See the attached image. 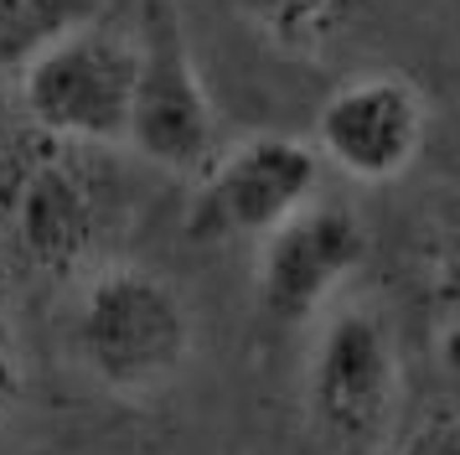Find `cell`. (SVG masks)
<instances>
[{
  "mask_svg": "<svg viewBox=\"0 0 460 455\" xmlns=\"http://www.w3.org/2000/svg\"><path fill=\"white\" fill-rule=\"evenodd\" d=\"M73 342L99 388L150 398L191 362L197 321L166 274L146 264H93L78 290Z\"/></svg>",
  "mask_w": 460,
  "mask_h": 455,
  "instance_id": "obj_1",
  "label": "cell"
},
{
  "mask_svg": "<svg viewBox=\"0 0 460 455\" xmlns=\"http://www.w3.org/2000/svg\"><path fill=\"white\" fill-rule=\"evenodd\" d=\"M140 78V31L93 16L58 37L16 73V94L37 135L67 145H125Z\"/></svg>",
  "mask_w": 460,
  "mask_h": 455,
  "instance_id": "obj_2",
  "label": "cell"
},
{
  "mask_svg": "<svg viewBox=\"0 0 460 455\" xmlns=\"http://www.w3.org/2000/svg\"><path fill=\"white\" fill-rule=\"evenodd\" d=\"M305 409L332 451H383L398 414V347L377 310H326L305 362Z\"/></svg>",
  "mask_w": 460,
  "mask_h": 455,
  "instance_id": "obj_3",
  "label": "cell"
},
{
  "mask_svg": "<svg viewBox=\"0 0 460 455\" xmlns=\"http://www.w3.org/2000/svg\"><path fill=\"white\" fill-rule=\"evenodd\" d=\"M5 228L26 264L47 274H88L104 244V182L88 165V145L37 135L5 171Z\"/></svg>",
  "mask_w": 460,
  "mask_h": 455,
  "instance_id": "obj_4",
  "label": "cell"
},
{
  "mask_svg": "<svg viewBox=\"0 0 460 455\" xmlns=\"http://www.w3.org/2000/svg\"><path fill=\"white\" fill-rule=\"evenodd\" d=\"M315 186H321V156L311 140L249 135V140L217 150L212 165L197 176L187 233L197 244L264 238L305 202H315Z\"/></svg>",
  "mask_w": 460,
  "mask_h": 455,
  "instance_id": "obj_5",
  "label": "cell"
},
{
  "mask_svg": "<svg viewBox=\"0 0 460 455\" xmlns=\"http://www.w3.org/2000/svg\"><path fill=\"white\" fill-rule=\"evenodd\" d=\"M125 145L140 161L181 176H202L217 156V114L181 41V26L166 11H150V26L140 31V78Z\"/></svg>",
  "mask_w": 460,
  "mask_h": 455,
  "instance_id": "obj_6",
  "label": "cell"
},
{
  "mask_svg": "<svg viewBox=\"0 0 460 455\" xmlns=\"http://www.w3.org/2000/svg\"><path fill=\"white\" fill-rule=\"evenodd\" d=\"M367 259V228L357 223L352 207L336 202H305L295 218L264 233L259 248V300L279 326L315 321L321 310L347 290L357 269Z\"/></svg>",
  "mask_w": 460,
  "mask_h": 455,
  "instance_id": "obj_7",
  "label": "cell"
},
{
  "mask_svg": "<svg viewBox=\"0 0 460 455\" xmlns=\"http://www.w3.org/2000/svg\"><path fill=\"white\" fill-rule=\"evenodd\" d=\"M424 99L398 73H362L341 83L315 114V156L352 182H394L424 145Z\"/></svg>",
  "mask_w": 460,
  "mask_h": 455,
  "instance_id": "obj_8",
  "label": "cell"
},
{
  "mask_svg": "<svg viewBox=\"0 0 460 455\" xmlns=\"http://www.w3.org/2000/svg\"><path fill=\"white\" fill-rule=\"evenodd\" d=\"M243 16L285 52H321L362 16L367 0H238Z\"/></svg>",
  "mask_w": 460,
  "mask_h": 455,
  "instance_id": "obj_9",
  "label": "cell"
},
{
  "mask_svg": "<svg viewBox=\"0 0 460 455\" xmlns=\"http://www.w3.org/2000/svg\"><path fill=\"white\" fill-rule=\"evenodd\" d=\"M99 16V0H0V73H22L73 26Z\"/></svg>",
  "mask_w": 460,
  "mask_h": 455,
  "instance_id": "obj_10",
  "label": "cell"
},
{
  "mask_svg": "<svg viewBox=\"0 0 460 455\" xmlns=\"http://www.w3.org/2000/svg\"><path fill=\"white\" fill-rule=\"evenodd\" d=\"M26 388V362H22V331H16V310H11V295L0 285V424L11 419V409L22 404Z\"/></svg>",
  "mask_w": 460,
  "mask_h": 455,
  "instance_id": "obj_11",
  "label": "cell"
},
{
  "mask_svg": "<svg viewBox=\"0 0 460 455\" xmlns=\"http://www.w3.org/2000/svg\"><path fill=\"white\" fill-rule=\"evenodd\" d=\"M388 455H460V414H429Z\"/></svg>",
  "mask_w": 460,
  "mask_h": 455,
  "instance_id": "obj_12",
  "label": "cell"
}]
</instances>
